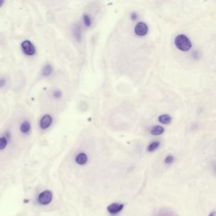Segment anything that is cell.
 <instances>
[{
  "label": "cell",
  "instance_id": "cell-15",
  "mask_svg": "<svg viewBox=\"0 0 216 216\" xmlns=\"http://www.w3.org/2000/svg\"><path fill=\"white\" fill-rule=\"evenodd\" d=\"M174 158L173 156H172V155H169V156H167V157L166 158V159H165V162H166V164H171L173 162H174Z\"/></svg>",
  "mask_w": 216,
  "mask_h": 216
},
{
  "label": "cell",
  "instance_id": "cell-14",
  "mask_svg": "<svg viewBox=\"0 0 216 216\" xmlns=\"http://www.w3.org/2000/svg\"><path fill=\"white\" fill-rule=\"evenodd\" d=\"M84 22L87 27H89L90 25H91V19H90V18L88 15H85L84 16Z\"/></svg>",
  "mask_w": 216,
  "mask_h": 216
},
{
  "label": "cell",
  "instance_id": "cell-16",
  "mask_svg": "<svg viewBox=\"0 0 216 216\" xmlns=\"http://www.w3.org/2000/svg\"><path fill=\"white\" fill-rule=\"evenodd\" d=\"M74 35H75V36L76 37V38L78 39V40H80V31L79 29V28H76L74 29Z\"/></svg>",
  "mask_w": 216,
  "mask_h": 216
},
{
  "label": "cell",
  "instance_id": "cell-5",
  "mask_svg": "<svg viewBox=\"0 0 216 216\" xmlns=\"http://www.w3.org/2000/svg\"><path fill=\"white\" fill-rule=\"evenodd\" d=\"M124 204L114 203L108 206L107 210L112 214H116L120 212L124 208Z\"/></svg>",
  "mask_w": 216,
  "mask_h": 216
},
{
  "label": "cell",
  "instance_id": "cell-19",
  "mask_svg": "<svg viewBox=\"0 0 216 216\" xmlns=\"http://www.w3.org/2000/svg\"><path fill=\"white\" fill-rule=\"evenodd\" d=\"M215 215H216L215 212H212L211 214H210V215H209V216H215Z\"/></svg>",
  "mask_w": 216,
  "mask_h": 216
},
{
  "label": "cell",
  "instance_id": "cell-7",
  "mask_svg": "<svg viewBox=\"0 0 216 216\" xmlns=\"http://www.w3.org/2000/svg\"><path fill=\"white\" fill-rule=\"evenodd\" d=\"M88 161L87 155L84 153H80L76 157V163L79 165H84Z\"/></svg>",
  "mask_w": 216,
  "mask_h": 216
},
{
  "label": "cell",
  "instance_id": "cell-13",
  "mask_svg": "<svg viewBox=\"0 0 216 216\" xmlns=\"http://www.w3.org/2000/svg\"><path fill=\"white\" fill-rule=\"evenodd\" d=\"M8 143V140L6 137H2L0 138V150H4Z\"/></svg>",
  "mask_w": 216,
  "mask_h": 216
},
{
  "label": "cell",
  "instance_id": "cell-12",
  "mask_svg": "<svg viewBox=\"0 0 216 216\" xmlns=\"http://www.w3.org/2000/svg\"><path fill=\"white\" fill-rule=\"evenodd\" d=\"M52 72V67L50 65H47L44 67L43 70V74L44 76H48L51 74Z\"/></svg>",
  "mask_w": 216,
  "mask_h": 216
},
{
  "label": "cell",
  "instance_id": "cell-10",
  "mask_svg": "<svg viewBox=\"0 0 216 216\" xmlns=\"http://www.w3.org/2000/svg\"><path fill=\"white\" fill-rule=\"evenodd\" d=\"M31 129V125L29 122L25 121L20 126V130L23 133L28 132Z\"/></svg>",
  "mask_w": 216,
  "mask_h": 216
},
{
  "label": "cell",
  "instance_id": "cell-3",
  "mask_svg": "<svg viewBox=\"0 0 216 216\" xmlns=\"http://www.w3.org/2000/svg\"><path fill=\"white\" fill-rule=\"evenodd\" d=\"M21 46H22V48L24 52L26 54V55L31 56V55H33L35 54V48L30 41H29V40L24 41L22 43Z\"/></svg>",
  "mask_w": 216,
  "mask_h": 216
},
{
  "label": "cell",
  "instance_id": "cell-1",
  "mask_svg": "<svg viewBox=\"0 0 216 216\" xmlns=\"http://www.w3.org/2000/svg\"><path fill=\"white\" fill-rule=\"evenodd\" d=\"M176 47L183 51H187L192 48L191 41L184 34L178 35L175 39Z\"/></svg>",
  "mask_w": 216,
  "mask_h": 216
},
{
  "label": "cell",
  "instance_id": "cell-11",
  "mask_svg": "<svg viewBox=\"0 0 216 216\" xmlns=\"http://www.w3.org/2000/svg\"><path fill=\"white\" fill-rule=\"evenodd\" d=\"M159 146H160V143H159L158 141L153 142V143H151L150 144V145L148 147L147 150H148V151H150V152L154 151H155Z\"/></svg>",
  "mask_w": 216,
  "mask_h": 216
},
{
  "label": "cell",
  "instance_id": "cell-17",
  "mask_svg": "<svg viewBox=\"0 0 216 216\" xmlns=\"http://www.w3.org/2000/svg\"><path fill=\"white\" fill-rule=\"evenodd\" d=\"M53 95L55 98H60L61 96V93L60 91H55L53 93Z\"/></svg>",
  "mask_w": 216,
  "mask_h": 216
},
{
  "label": "cell",
  "instance_id": "cell-6",
  "mask_svg": "<svg viewBox=\"0 0 216 216\" xmlns=\"http://www.w3.org/2000/svg\"><path fill=\"white\" fill-rule=\"evenodd\" d=\"M51 122H52L51 117L50 115H44V117H43V118L41 120L40 127L43 129H46L48 127H50Z\"/></svg>",
  "mask_w": 216,
  "mask_h": 216
},
{
  "label": "cell",
  "instance_id": "cell-8",
  "mask_svg": "<svg viewBox=\"0 0 216 216\" xmlns=\"http://www.w3.org/2000/svg\"><path fill=\"white\" fill-rule=\"evenodd\" d=\"M158 121L163 124H168L172 121V117L169 115L164 114L160 115L158 117Z\"/></svg>",
  "mask_w": 216,
  "mask_h": 216
},
{
  "label": "cell",
  "instance_id": "cell-20",
  "mask_svg": "<svg viewBox=\"0 0 216 216\" xmlns=\"http://www.w3.org/2000/svg\"><path fill=\"white\" fill-rule=\"evenodd\" d=\"M3 3H4V1H3V0H0V7L3 5Z\"/></svg>",
  "mask_w": 216,
  "mask_h": 216
},
{
  "label": "cell",
  "instance_id": "cell-9",
  "mask_svg": "<svg viewBox=\"0 0 216 216\" xmlns=\"http://www.w3.org/2000/svg\"><path fill=\"white\" fill-rule=\"evenodd\" d=\"M164 131V129L160 126V125H156L154 126L151 130V134L152 135H154V136H158V135H160L162 134Z\"/></svg>",
  "mask_w": 216,
  "mask_h": 216
},
{
  "label": "cell",
  "instance_id": "cell-4",
  "mask_svg": "<svg viewBox=\"0 0 216 216\" xmlns=\"http://www.w3.org/2000/svg\"><path fill=\"white\" fill-rule=\"evenodd\" d=\"M134 31H135V33H136L138 35L143 36V35H145L148 32V27L147 24L145 23L139 22L136 25Z\"/></svg>",
  "mask_w": 216,
  "mask_h": 216
},
{
  "label": "cell",
  "instance_id": "cell-2",
  "mask_svg": "<svg viewBox=\"0 0 216 216\" xmlns=\"http://www.w3.org/2000/svg\"><path fill=\"white\" fill-rule=\"evenodd\" d=\"M52 199V192L50 190H45L39 194L38 196V202L41 205H47L50 203Z\"/></svg>",
  "mask_w": 216,
  "mask_h": 216
},
{
  "label": "cell",
  "instance_id": "cell-18",
  "mask_svg": "<svg viewBox=\"0 0 216 216\" xmlns=\"http://www.w3.org/2000/svg\"><path fill=\"white\" fill-rule=\"evenodd\" d=\"M5 83H6V81H5V80H4V79L0 80V87L3 86L5 84Z\"/></svg>",
  "mask_w": 216,
  "mask_h": 216
}]
</instances>
